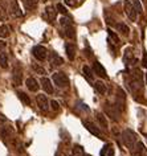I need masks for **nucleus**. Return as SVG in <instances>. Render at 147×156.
I'll return each instance as SVG.
<instances>
[{
  "instance_id": "nucleus-42",
  "label": "nucleus",
  "mask_w": 147,
  "mask_h": 156,
  "mask_svg": "<svg viewBox=\"0 0 147 156\" xmlns=\"http://www.w3.org/2000/svg\"><path fill=\"white\" fill-rule=\"evenodd\" d=\"M84 156H91V155H88V154H84Z\"/></svg>"
},
{
  "instance_id": "nucleus-14",
  "label": "nucleus",
  "mask_w": 147,
  "mask_h": 156,
  "mask_svg": "<svg viewBox=\"0 0 147 156\" xmlns=\"http://www.w3.org/2000/svg\"><path fill=\"white\" fill-rule=\"evenodd\" d=\"M57 8L56 7H53V5H48L45 8V15H46V19H48L49 21H55L56 20V17H57Z\"/></svg>"
},
{
  "instance_id": "nucleus-32",
  "label": "nucleus",
  "mask_w": 147,
  "mask_h": 156,
  "mask_svg": "<svg viewBox=\"0 0 147 156\" xmlns=\"http://www.w3.org/2000/svg\"><path fill=\"white\" fill-rule=\"evenodd\" d=\"M13 132V128L12 127H3L2 130V136L3 138H7V136H9Z\"/></svg>"
},
{
  "instance_id": "nucleus-6",
  "label": "nucleus",
  "mask_w": 147,
  "mask_h": 156,
  "mask_svg": "<svg viewBox=\"0 0 147 156\" xmlns=\"http://www.w3.org/2000/svg\"><path fill=\"white\" fill-rule=\"evenodd\" d=\"M32 53H33V56L36 60L38 61H44L46 57H48V50H46L45 46H42V45H36V46H33V49H32Z\"/></svg>"
},
{
  "instance_id": "nucleus-3",
  "label": "nucleus",
  "mask_w": 147,
  "mask_h": 156,
  "mask_svg": "<svg viewBox=\"0 0 147 156\" xmlns=\"http://www.w3.org/2000/svg\"><path fill=\"white\" fill-rule=\"evenodd\" d=\"M53 82L55 85H57L60 89H66L69 87V78L65 73L63 72H57L53 74Z\"/></svg>"
},
{
  "instance_id": "nucleus-10",
  "label": "nucleus",
  "mask_w": 147,
  "mask_h": 156,
  "mask_svg": "<svg viewBox=\"0 0 147 156\" xmlns=\"http://www.w3.org/2000/svg\"><path fill=\"white\" fill-rule=\"evenodd\" d=\"M36 102H37V106L40 107L42 111H48L49 102H48V98H46V95H42V94L36 95Z\"/></svg>"
},
{
  "instance_id": "nucleus-41",
  "label": "nucleus",
  "mask_w": 147,
  "mask_h": 156,
  "mask_svg": "<svg viewBox=\"0 0 147 156\" xmlns=\"http://www.w3.org/2000/svg\"><path fill=\"white\" fill-rule=\"evenodd\" d=\"M145 80H146V85H147V73L145 74Z\"/></svg>"
},
{
  "instance_id": "nucleus-26",
  "label": "nucleus",
  "mask_w": 147,
  "mask_h": 156,
  "mask_svg": "<svg viewBox=\"0 0 147 156\" xmlns=\"http://www.w3.org/2000/svg\"><path fill=\"white\" fill-rule=\"evenodd\" d=\"M82 72H84V76L88 78V81H93V77H94V72L89 68V66L85 65L82 68Z\"/></svg>"
},
{
  "instance_id": "nucleus-5",
  "label": "nucleus",
  "mask_w": 147,
  "mask_h": 156,
  "mask_svg": "<svg viewBox=\"0 0 147 156\" xmlns=\"http://www.w3.org/2000/svg\"><path fill=\"white\" fill-rule=\"evenodd\" d=\"M21 81H23V70H21V66L19 62H16L13 66V70H12V82H13V86H20L21 85Z\"/></svg>"
},
{
  "instance_id": "nucleus-36",
  "label": "nucleus",
  "mask_w": 147,
  "mask_h": 156,
  "mask_svg": "<svg viewBox=\"0 0 147 156\" xmlns=\"http://www.w3.org/2000/svg\"><path fill=\"white\" fill-rule=\"evenodd\" d=\"M51 107L53 111H60V105L56 102V101H52L51 102Z\"/></svg>"
},
{
  "instance_id": "nucleus-29",
  "label": "nucleus",
  "mask_w": 147,
  "mask_h": 156,
  "mask_svg": "<svg viewBox=\"0 0 147 156\" xmlns=\"http://www.w3.org/2000/svg\"><path fill=\"white\" fill-rule=\"evenodd\" d=\"M9 36V28L7 25H0V38H5Z\"/></svg>"
},
{
  "instance_id": "nucleus-13",
  "label": "nucleus",
  "mask_w": 147,
  "mask_h": 156,
  "mask_svg": "<svg viewBox=\"0 0 147 156\" xmlns=\"http://www.w3.org/2000/svg\"><path fill=\"white\" fill-rule=\"evenodd\" d=\"M41 86H42V90L45 93H48V94H53V85L51 82V80H48L46 77H41V81H40Z\"/></svg>"
},
{
  "instance_id": "nucleus-43",
  "label": "nucleus",
  "mask_w": 147,
  "mask_h": 156,
  "mask_svg": "<svg viewBox=\"0 0 147 156\" xmlns=\"http://www.w3.org/2000/svg\"><path fill=\"white\" fill-rule=\"evenodd\" d=\"M72 156H73V155H72Z\"/></svg>"
},
{
  "instance_id": "nucleus-20",
  "label": "nucleus",
  "mask_w": 147,
  "mask_h": 156,
  "mask_svg": "<svg viewBox=\"0 0 147 156\" xmlns=\"http://www.w3.org/2000/svg\"><path fill=\"white\" fill-rule=\"evenodd\" d=\"M123 61L126 62V65L131 64V62H135L134 53H133V49H131V48H127V49L125 50V56H123Z\"/></svg>"
},
{
  "instance_id": "nucleus-9",
  "label": "nucleus",
  "mask_w": 147,
  "mask_h": 156,
  "mask_svg": "<svg viewBox=\"0 0 147 156\" xmlns=\"http://www.w3.org/2000/svg\"><path fill=\"white\" fill-rule=\"evenodd\" d=\"M9 12H11V15H12L13 17H21L23 15H24L23 13V11H21V8H20V5H19L17 0H12V2H11Z\"/></svg>"
},
{
  "instance_id": "nucleus-4",
  "label": "nucleus",
  "mask_w": 147,
  "mask_h": 156,
  "mask_svg": "<svg viewBox=\"0 0 147 156\" xmlns=\"http://www.w3.org/2000/svg\"><path fill=\"white\" fill-rule=\"evenodd\" d=\"M60 23H61V25H63V28H64L65 36L69 37V38H74V37H76V32H74V27H73L70 19L63 17V19L60 20Z\"/></svg>"
},
{
  "instance_id": "nucleus-35",
  "label": "nucleus",
  "mask_w": 147,
  "mask_h": 156,
  "mask_svg": "<svg viewBox=\"0 0 147 156\" xmlns=\"http://www.w3.org/2000/svg\"><path fill=\"white\" fill-rule=\"evenodd\" d=\"M56 8H57V11H59L60 13H63V15H66V13H68V9L65 8L63 4H57V5H56Z\"/></svg>"
},
{
  "instance_id": "nucleus-21",
  "label": "nucleus",
  "mask_w": 147,
  "mask_h": 156,
  "mask_svg": "<svg viewBox=\"0 0 147 156\" xmlns=\"http://www.w3.org/2000/svg\"><path fill=\"white\" fill-rule=\"evenodd\" d=\"M94 89H95V91L98 93V94H105L106 93V85L102 82V81H97V82L94 83Z\"/></svg>"
},
{
  "instance_id": "nucleus-30",
  "label": "nucleus",
  "mask_w": 147,
  "mask_h": 156,
  "mask_svg": "<svg viewBox=\"0 0 147 156\" xmlns=\"http://www.w3.org/2000/svg\"><path fill=\"white\" fill-rule=\"evenodd\" d=\"M72 152H73V156H84V148L78 146V144H76V146L73 147Z\"/></svg>"
},
{
  "instance_id": "nucleus-31",
  "label": "nucleus",
  "mask_w": 147,
  "mask_h": 156,
  "mask_svg": "<svg viewBox=\"0 0 147 156\" xmlns=\"http://www.w3.org/2000/svg\"><path fill=\"white\" fill-rule=\"evenodd\" d=\"M107 32H109V37H110V40L113 41L114 44H117V45H118V44H119V37H118L117 34H115V33H114L111 29H109V30H107Z\"/></svg>"
},
{
  "instance_id": "nucleus-23",
  "label": "nucleus",
  "mask_w": 147,
  "mask_h": 156,
  "mask_svg": "<svg viewBox=\"0 0 147 156\" xmlns=\"http://www.w3.org/2000/svg\"><path fill=\"white\" fill-rule=\"evenodd\" d=\"M115 27H117V29L123 34V36H129L130 29H129V27H127L126 24H123V23H118V24L115 25Z\"/></svg>"
},
{
  "instance_id": "nucleus-11",
  "label": "nucleus",
  "mask_w": 147,
  "mask_h": 156,
  "mask_svg": "<svg viewBox=\"0 0 147 156\" xmlns=\"http://www.w3.org/2000/svg\"><path fill=\"white\" fill-rule=\"evenodd\" d=\"M84 126H85V128H86L89 132H90V134L98 136V138H101V131H99V128L97 127L94 123L89 122V120H84Z\"/></svg>"
},
{
  "instance_id": "nucleus-28",
  "label": "nucleus",
  "mask_w": 147,
  "mask_h": 156,
  "mask_svg": "<svg viewBox=\"0 0 147 156\" xmlns=\"http://www.w3.org/2000/svg\"><path fill=\"white\" fill-rule=\"evenodd\" d=\"M23 2L28 9H34L38 4V0H23Z\"/></svg>"
},
{
  "instance_id": "nucleus-2",
  "label": "nucleus",
  "mask_w": 147,
  "mask_h": 156,
  "mask_svg": "<svg viewBox=\"0 0 147 156\" xmlns=\"http://www.w3.org/2000/svg\"><path fill=\"white\" fill-rule=\"evenodd\" d=\"M122 140L125 143V146L127 148H130V151H133L135 144L138 142V138H137V134L133 130H125L122 134Z\"/></svg>"
},
{
  "instance_id": "nucleus-17",
  "label": "nucleus",
  "mask_w": 147,
  "mask_h": 156,
  "mask_svg": "<svg viewBox=\"0 0 147 156\" xmlns=\"http://www.w3.org/2000/svg\"><path fill=\"white\" fill-rule=\"evenodd\" d=\"M99 156H114V146L111 143H107L102 147Z\"/></svg>"
},
{
  "instance_id": "nucleus-37",
  "label": "nucleus",
  "mask_w": 147,
  "mask_h": 156,
  "mask_svg": "<svg viewBox=\"0 0 147 156\" xmlns=\"http://www.w3.org/2000/svg\"><path fill=\"white\" fill-rule=\"evenodd\" d=\"M7 116L4 115V114H2V112H0V124H4V123H7Z\"/></svg>"
},
{
  "instance_id": "nucleus-16",
  "label": "nucleus",
  "mask_w": 147,
  "mask_h": 156,
  "mask_svg": "<svg viewBox=\"0 0 147 156\" xmlns=\"http://www.w3.org/2000/svg\"><path fill=\"white\" fill-rule=\"evenodd\" d=\"M131 154H133V156H143L146 154V146L142 142H137L134 150L131 151Z\"/></svg>"
},
{
  "instance_id": "nucleus-7",
  "label": "nucleus",
  "mask_w": 147,
  "mask_h": 156,
  "mask_svg": "<svg viewBox=\"0 0 147 156\" xmlns=\"http://www.w3.org/2000/svg\"><path fill=\"white\" fill-rule=\"evenodd\" d=\"M123 7H125V13L127 15V17L130 19L131 21H135L137 20V11H135L133 3L129 2V0H125V4H123Z\"/></svg>"
},
{
  "instance_id": "nucleus-25",
  "label": "nucleus",
  "mask_w": 147,
  "mask_h": 156,
  "mask_svg": "<svg viewBox=\"0 0 147 156\" xmlns=\"http://www.w3.org/2000/svg\"><path fill=\"white\" fill-rule=\"evenodd\" d=\"M0 66H2L3 69L8 68V54L4 52L0 53Z\"/></svg>"
},
{
  "instance_id": "nucleus-15",
  "label": "nucleus",
  "mask_w": 147,
  "mask_h": 156,
  "mask_svg": "<svg viewBox=\"0 0 147 156\" xmlns=\"http://www.w3.org/2000/svg\"><path fill=\"white\" fill-rule=\"evenodd\" d=\"M25 85H27V87H28L30 91H33V93H36V91L38 90V89H40V85H38L37 80H36V78H32V77L27 78Z\"/></svg>"
},
{
  "instance_id": "nucleus-1",
  "label": "nucleus",
  "mask_w": 147,
  "mask_h": 156,
  "mask_svg": "<svg viewBox=\"0 0 147 156\" xmlns=\"http://www.w3.org/2000/svg\"><path fill=\"white\" fill-rule=\"evenodd\" d=\"M129 83H130L131 91H138V90H141V89H142L143 80H142V73H141V70H139V69L133 70Z\"/></svg>"
},
{
  "instance_id": "nucleus-27",
  "label": "nucleus",
  "mask_w": 147,
  "mask_h": 156,
  "mask_svg": "<svg viewBox=\"0 0 147 156\" xmlns=\"http://www.w3.org/2000/svg\"><path fill=\"white\" fill-rule=\"evenodd\" d=\"M32 69H33L37 74H40L41 77H44L45 74H46V70H45L44 68H42L41 65H38V64H33V65H32Z\"/></svg>"
},
{
  "instance_id": "nucleus-8",
  "label": "nucleus",
  "mask_w": 147,
  "mask_h": 156,
  "mask_svg": "<svg viewBox=\"0 0 147 156\" xmlns=\"http://www.w3.org/2000/svg\"><path fill=\"white\" fill-rule=\"evenodd\" d=\"M49 64H51L52 69L59 68V66H61V65L64 64V58L61 57V56H59V53L52 52L51 54H49Z\"/></svg>"
},
{
  "instance_id": "nucleus-38",
  "label": "nucleus",
  "mask_w": 147,
  "mask_h": 156,
  "mask_svg": "<svg viewBox=\"0 0 147 156\" xmlns=\"http://www.w3.org/2000/svg\"><path fill=\"white\" fill-rule=\"evenodd\" d=\"M65 3H66L68 5H70V7H76L77 5L76 0H65Z\"/></svg>"
},
{
  "instance_id": "nucleus-34",
  "label": "nucleus",
  "mask_w": 147,
  "mask_h": 156,
  "mask_svg": "<svg viewBox=\"0 0 147 156\" xmlns=\"http://www.w3.org/2000/svg\"><path fill=\"white\" fill-rule=\"evenodd\" d=\"M5 19H7V11L4 7L0 4V20H5Z\"/></svg>"
},
{
  "instance_id": "nucleus-39",
  "label": "nucleus",
  "mask_w": 147,
  "mask_h": 156,
  "mask_svg": "<svg viewBox=\"0 0 147 156\" xmlns=\"http://www.w3.org/2000/svg\"><path fill=\"white\" fill-rule=\"evenodd\" d=\"M5 46H7V44H5V42H4V41H2V40H0V53H2V52H3V49H4V48H5Z\"/></svg>"
},
{
  "instance_id": "nucleus-19",
  "label": "nucleus",
  "mask_w": 147,
  "mask_h": 156,
  "mask_svg": "<svg viewBox=\"0 0 147 156\" xmlns=\"http://www.w3.org/2000/svg\"><path fill=\"white\" fill-rule=\"evenodd\" d=\"M65 50H66V54H68L69 60H74V57H76V46H74V44L68 42V44L65 45Z\"/></svg>"
},
{
  "instance_id": "nucleus-40",
  "label": "nucleus",
  "mask_w": 147,
  "mask_h": 156,
  "mask_svg": "<svg viewBox=\"0 0 147 156\" xmlns=\"http://www.w3.org/2000/svg\"><path fill=\"white\" fill-rule=\"evenodd\" d=\"M143 66L147 68V54L146 53H143Z\"/></svg>"
},
{
  "instance_id": "nucleus-33",
  "label": "nucleus",
  "mask_w": 147,
  "mask_h": 156,
  "mask_svg": "<svg viewBox=\"0 0 147 156\" xmlns=\"http://www.w3.org/2000/svg\"><path fill=\"white\" fill-rule=\"evenodd\" d=\"M134 8H135V11H137L138 13H143V8H142V4H141V2L139 0H134Z\"/></svg>"
},
{
  "instance_id": "nucleus-18",
  "label": "nucleus",
  "mask_w": 147,
  "mask_h": 156,
  "mask_svg": "<svg viewBox=\"0 0 147 156\" xmlns=\"http://www.w3.org/2000/svg\"><path fill=\"white\" fill-rule=\"evenodd\" d=\"M119 110H125V93L122 91V89H118V95H117V106Z\"/></svg>"
},
{
  "instance_id": "nucleus-12",
  "label": "nucleus",
  "mask_w": 147,
  "mask_h": 156,
  "mask_svg": "<svg viewBox=\"0 0 147 156\" xmlns=\"http://www.w3.org/2000/svg\"><path fill=\"white\" fill-rule=\"evenodd\" d=\"M93 72H94L97 76L102 77V78H107V73H106V69L102 66V64H99L98 61H94L93 64Z\"/></svg>"
},
{
  "instance_id": "nucleus-22",
  "label": "nucleus",
  "mask_w": 147,
  "mask_h": 156,
  "mask_svg": "<svg viewBox=\"0 0 147 156\" xmlns=\"http://www.w3.org/2000/svg\"><path fill=\"white\" fill-rule=\"evenodd\" d=\"M97 120H98V123H99V126H101L102 128H106L109 127V124H107V120H106V116L103 115V114H101V112H97Z\"/></svg>"
},
{
  "instance_id": "nucleus-24",
  "label": "nucleus",
  "mask_w": 147,
  "mask_h": 156,
  "mask_svg": "<svg viewBox=\"0 0 147 156\" xmlns=\"http://www.w3.org/2000/svg\"><path fill=\"white\" fill-rule=\"evenodd\" d=\"M17 97H19V99H20L23 103L27 105V106H29V105H30V98H29V95H27V94H25V93L17 91Z\"/></svg>"
}]
</instances>
